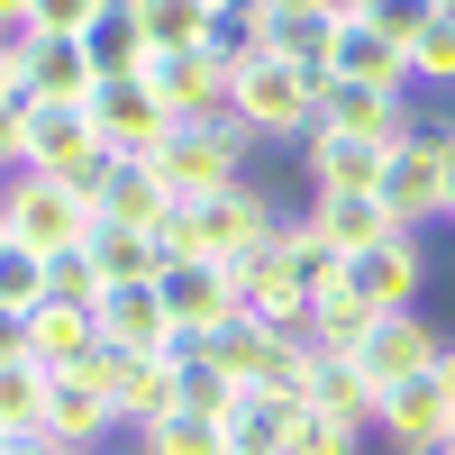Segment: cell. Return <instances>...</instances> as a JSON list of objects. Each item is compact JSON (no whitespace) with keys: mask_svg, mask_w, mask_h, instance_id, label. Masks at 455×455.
Returning a JSON list of instances; mask_svg holds the SVG:
<instances>
[{"mask_svg":"<svg viewBox=\"0 0 455 455\" xmlns=\"http://www.w3.org/2000/svg\"><path fill=\"white\" fill-rule=\"evenodd\" d=\"M264 237H283V210L264 201V182H228V192H210V201H173V219L156 228L164 264L173 255H210V264H228V274H237Z\"/></svg>","mask_w":455,"mask_h":455,"instance_id":"1","label":"cell"},{"mask_svg":"<svg viewBox=\"0 0 455 455\" xmlns=\"http://www.w3.org/2000/svg\"><path fill=\"white\" fill-rule=\"evenodd\" d=\"M319 92H328V73L291 64L283 46H264V55H246L228 73V119L246 137H310L319 128Z\"/></svg>","mask_w":455,"mask_h":455,"instance_id":"2","label":"cell"},{"mask_svg":"<svg viewBox=\"0 0 455 455\" xmlns=\"http://www.w3.org/2000/svg\"><path fill=\"white\" fill-rule=\"evenodd\" d=\"M92 201L73 192L64 173H10L0 182V237L28 246V255H73V246H92Z\"/></svg>","mask_w":455,"mask_h":455,"instance_id":"3","label":"cell"},{"mask_svg":"<svg viewBox=\"0 0 455 455\" xmlns=\"http://www.w3.org/2000/svg\"><path fill=\"white\" fill-rule=\"evenodd\" d=\"M246 146H255L246 128H173L146 164H156V182L173 201H210L228 182H246Z\"/></svg>","mask_w":455,"mask_h":455,"instance_id":"4","label":"cell"},{"mask_svg":"<svg viewBox=\"0 0 455 455\" xmlns=\"http://www.w3.org/2000/svg\"><path fill=\"white\" fill-rule=\"evenodd\" d=\"M137 83L173 109V128H237V119H228V64H219L210 46L146 55V73H137Z\"/></svg>","mask_w":455,"mask_h":455,"instance_id":"5","label":"cell"},{"mask_svg":"<svg viewBox=\"0 0 455 455\" xmlns=\"http://www.w3.org/2000/svg\"><path fill=\"white\" fill-rule=\"evenodd\" d=\"M92 383L119 401V428H156V419H173L182 410V373L164 364V355H128V347H92Z\"/></svg>","mask_w":455,"mask_h":455,"instance_id":"6","label":"cell"},{"mask_svg":"<svg viewBox=\"0 0 455 455\" xmlns=\"http://www.w3.org/2000/svg\"><path fill=\"white\" fill-rule=\"evenodd\" d=\"M437 355H446V337L419 310H383L364 328V347H355V373L373 392H401V383H419V373H437Z\"/></svg>","mask_w":455,"mask_h":455,"instance_id":"7","label":"cell"},{"mask_svg":"<svg viewBox=\"0 0 455 455\" xmlns=\"http://www.w3.org/2000/svg\"><path fill=\"white\" fill-rule=\"evenodd\" d=\"M347 283H355V300H364L373 319H383V310H419V283H428L419 228H392L383 246H364V255L347 264Z\"/></svg>","mask_w":455,"mask_h":455,"instance_id":"8","label":"cell"},{"mask_svg":"<svg viewBox=\"0 0 455 455\" xmlns=\"http://www.w3.org/2000/svg\"><path fill=\"white\" fill-rule=\"evenodd\" d=\"M83 109H92V128H100V146H109V156H137V164L173 137V109L146 92V83H100Z\"/></svg>","mask_w":455,"mask_h":455,"instance_id":"9","label":"cell"},{"mask_svg":"<svg viewBox=\"0 0 455 455\" xmlns=\"http://www.w3.org/2000/svg\"><path fill=\"white\" fill-rule=\"evenodd\" d=\"M383 210L401 219V228H428V219H455V201H446V164H437V137H410V146H392V164H383Z\"/></svg>","mask_w":455,"mask_h":455,"instance_id":"10","label":"cell"},{"mask_svg":"<svg viewBox=\"0 0 455 455\" xmlns=\"http://www.w3.org/2000/svg\"><path fill=\"white\" fill-rule=\"evenodd\" d=\"M373 428L392 437V455H437V446H446V428H455V392H446V373H419V383L383 392Z\"/></svg>","mask_w":455,"mask_h":455,"instance_id":"11","label":"cell"},{"mask_svg":"<svg viewBox=\"0 0 455 455\" xmlns=\"http://www.w3.org/2000/svg\"><path fill=\"white\" fill-rule=\"evenodd\" d=\"M100 156V128L83 100H28V156L19 173H83Z\"/></svg>","mask_w":455,"mask_h":455,"instance_id":"12","label":"cell"},{"mask_svg":"<svg viewBox=\"0 0 455 455\" xmlns=\"http://www.w3.org/2000/svg\"><path fill=\"white\" fill-rule=\"evenodd\" d=\"M156 283H164L173 328H192V337H210V328L237 319V274H228V264H210V255H173Z\"/></svg>","mask_w":455,"mask_h":455,"instance_id":"13","label":"cell"},{"mask_svg":"<svg viewBox=\"0 0 455 455\" xmlns=\"http://www.w3.org/2000/svg\"><path fill=\"white\" fill-rule=\"evenodd\" d=\"M109 428H119V401H109L92 373H55V383H46V437L64 455H100Z\"/></svg>","mask_w":455,"mask_h":455,"instance_id":"14","label":"cell"},{"mask_svg":"<svg viewBox=\"0 0 455 455\" xmlns=\"http://www.w3.org/2000/svg\"><path fill=\"white\" fill-rule=\"evenodd\" d=\"M92 319H100V347H128V355H156L164 337H173L164 283H109V291L92 300Z\"/></svg>","mask_w":455,"mask_h":455,"instance_id":"15","label":"cell"},{"mask_svg":"<svg viewBox=\"0 0 455 455\" xmlns=\"http://www.w3.org/2000/svg\"><path fill=\"white\" fill-rule=\"evenodd\" d=\"M319 128L373 137V146H410V137H419V128H410V109H401V92H364V83H328V92H319Z\"/></svg>","mask_w":455,"mask_h":455,"instance_id":"16","label":"cell"},{"mask_svg":"<svg viewBox=\"0 0 455 455\" xmlns=\"http://www.w3.org/2000/svg\"><path fill=\"white\" fill-rule=\"evenodd\" d=\"M19 83L28 100H92L100 73L83 55V36H19Z\"/></svg>","mask_w":455,"mask_h":455,"instance_id":"17","label":"cell"},{"mask_svg":"<svg viewBox=\"0 0 455 455\" xmlns=\"http://www.w3.org/2000/svg\"><path fill=\"white\" fill-rule=\"evenodd\" d=\"M328 83H364V92H401L410 83V46H392L373 19L328 36Z\"/></svg>","mask_w":455,"mask_h":455,"instance_id":"18","label":"cell"},{"mask_svg":"<svg viewBox=\"0 0 455 455\" xmlns=\"http://www.w3.org/2000/svg\"><path fill=\"white\" fill-rule=\"evenodd\" d=\"M300 219H310V228H319V237L347 255V264H355L364 246H383L392 228H401V219L383 210V192H310V210H300Z\"/></svg>","mask_w":455,"mask_h":455,"instance_id":"19","label":"cell"},{"mask_svg":"<svg viewBox=\"0 0 455 455\" xmlns=\"http://www.w3.org/2000/svg\"><path fill=\"white\" fill-rule=\"evenodd\" d=\"M300 146H310V192H373V182H383V164H392V146L337 137V128H310Z\"/></svg>","mask_w":455,"mask_h":455,"instance_id":"20","label":"cell"},{"mask_svg":"<svg viewBox=\"0 0 455 455\" xmlns=\"http://www.w3.org/2000/svg\"><path fill=\"white\" fill-rule=\"evenodd\" d=\"M92 347H100V319L92 310H64V300H36V310H28V355L46 373H83Z\"/></svg>","mask_w":455,"mask_h":455,"instance_id":"21","label":"cell"},{"mask_svg":"<svg viewBox=\"0 0 455 455\" xmlns=\"http://www.w3.org/2000/svg\"><path fill=\"white\" fill-rule=\"evenodd\" d=\"M291 419H300V401H283V392H237V410L219 419V446H228V455H291Z\"/></svg>","mask_w":455,"mask_h":455,"instance_id":"22","label":"cell"},{"mask_svg":"<svg viewBox=\"0 0 455 455\" xmlns=\"http://www.w3.org/2000/svg\"><path fill=\"white\" fill-rule=\"evenodd\" d=\"M83 55H92V73H100V83H137V73H146V55H156V46L137 36L128 0H109V10H100V19L83 28Z\"/></svg>","mask_w":455,"mask_h":455,"instance_id":"23","label":"cell"},{"mask_svg":"<svg viewBox=\"0 0 455 455\" xmlns=\"http://www.w3.org/2000/svg\"><path fill=\"white\" fill-rule=\"evenodd\" d=\"M364 328H373V310L355 300V283H347V274H337V283L310 300V319H300V337H310L319 355H355V347H364Z\"/></svg>","mask_w":455,"mask_h":455,"instance_id":"24","label":"cell"},{"mask_svg":"<svg viewBox=\"0 0 455 455\" xmlns=\"http://www.w3.org/2000/svg\"><path fill=\"white\" fill-rule=\"evenodd\" d=\"M83 255L100 264V291H109V283H156V274H164V246L146 237V228H109V219L92 228Z\"/></svg>","mask_w":455,"mask_h":455,"instance_id":"25","label":"cell"},{"mask_svg":"<svg viewBox=\"0 0 455 455\" xmlns=\"http://www.w3.org/2000/svg\"><path fill=\"white\" fill-rule=\"evenodd\" d=\"M310 410H328V419H347V428H373L383 392L355 373V355H319V373H310Z\"/></svg>","mask_w":455,"mask_h":455,"instance_id":"26","label":"cell"},{"mask_svg":"<svg viewBox=\"0 0 455 455\" xmlns=\"http://www.w3.org/2000/svg\"><path fill=\"white\" fill-rule=\"evenodd\" d=\"M137 36L156 55H182V46H210V0H128Z\"/></svg>","mask_w":455,"mask_h":455,"instance_id":"27","label":"cell"},{"mask_svg":"<svg viewBox=\"0 0 455 455\" xmlns=\"http://www.w3.org/2000/svg\"><path fill=\"white\" fill-rule=\"evenodd\" d=\"M46 383H55V373L36 355L0 364V437H46Z\"/></svg>","mask_w":455,"mask_h":455,"instance_id":"28","label":"cell"},{"mask_svg":"<svg viewBox=\"0 0 455 455\" xmlns=\"http://www.w3.org/2000/svg\"><path fill=\"white\" fill-rule=\"evenodd\" d=\"M137 455H228V446H219V419H192V410H173V419L137 428Z\"/></svg>","mask_w":455,"mask_h":455,"instance_id":"29","label":"cell"},{"mask_svg":"<svg viewBox=\"0 0 455 455\" xmlns=\"http://www.w3.org/2000/svg\"><path fill=\"white\" fill-rule=\"evenodd\" d=\"M36 300H46V255L0 246V319H28Z\"/></svg>","mask_w":455,"mask_h":455,"instance_id":"30","label":"cell"},{"mask_svg":"<svg viewBox=\"0 0 455 455\" xmlns=\"http://www.w3.org/2000/svg\"><path fill=\"white\" fill-rule=\"evenodd\" d=\"M46 300H64V310H92L100 300V264L73 246V255H46Z\"/></svg>","mask_w":455,"mask_h":455,"instance_id":"31","label":"cell"},{"mask_svg":"<svg viewBox=\"0 0 455 455\" xmlns=\"http://www.w3.org/2000/svg\"><path fill=\"white\" fill-rule=\"evenodd\" d=\"M410 83L455 92V19H428V28H419V46H410Z\"/></svg>","mask_w":455,"mask_h":455,"instance_id":"32","label":"cell"},{"mask_svg":"<svg viewBox=\"0 0 455 455\" xmlns=\"http://www.w3.org/2000/svg\"><path fill=\"white\" fill-rule=\"evenodd\" d=\"M355 446H364V428H347V419H328V410L300 401V419H291V455H355Z\"/></svg>","mask_w":455,"mask_h":455,"instance_id":"33","label":"cell"},{"mask_svg":"<svg viewBox=\"0 0 455 455\" xmlns=\"http://www.w3.org/2000/svg\"><path fill=\"white\" fill-rule=\"evenodd\" d=\"M109 0H28V36H83Z\"/></svg>","mask_w":455,"mask_h":455,"instance_id":"34","label":"cell"},{"mask_svg":"<svg viewBox=\"0 0 455 455\" xmlns=\"http://www.w3.org/2000/svg\"><path fill=\"white\" fill-rule=\"evenodd\" d=\"M373 28H383L392 36V46H419V28L437 19V0H373V10H364Z\"/></svg>","mask_w":455,"mask_h":455,"instance_id":"35","label":"cell"},{"mask_svg":"<svg viewBox=\"0 0 455 455\" xmlns=\"http://www.w3.org/2000/svg\"><path fill=\"white\" fill-rule=\"evenodd\" d=\"M19 156H28V100L0 109V173H19Z\"/></svg>","mask_w":455,"mask_h":455,"instance_id":"36","label":"cell"},{"mask_svg":"<svg viewBox=\"0 0 455 455\" xmlns=\"http://www.w3.org/2000/svg\"><path fill=\"white\" fill-rule=\"evenodd\" d=\"M19 36H28V28H19ZM19 36H0V109L28 100V83H19Z\"/></svg>","mask_w":455,"mask_h":455,"instance_id":"37","label":"cell"},{"mask_svg":"<svg viewBox=\"0 0 455 455\" xmlns=\"http://www.w3.org/2000/svg\"><path fill=\"white\" fill-rule=\"evenodd\" d=\"M28 355V319H0V364H19Z\"/></svg>","mask_w":455,"mask_h":455,"instance_id":"38","label":"cell"},{"mask_svg":"<svg viewBox=\"0 0 455 455\" xmlns=\"http://www.w3.org/2000/svg\"><path fill=\"white\" fill-rule=\"evenodd\" d=\"M264 19H328L319 0H264Z\"/></svg>","mask_w":455,"mask_h":455,"instance_id":"39","label":"cell"},{"mask_svg":"<svg viewBox=\"0 0 455 455\" xmlns=\"http://www.w3.org/2000/svg\"><path fill=\"white\" fill-rule=\"evenodd\" d=\"M437 137V164H446V201H455V128H428Z\"/></svg>","mask_w":455,"mask_h":455,"instance_id":"40","label":"cell"},{"mask_svg":"<svg viewBox=\"0 0 455 455\" xmlns=\"http://www.w3.org/2000/svg\"><path fill=\"white\" fill-rule=\"evenodd\" d=\"M319 10H328V19H337V28H355V19H364V10H373V0H319Z\"/></svg>","mask_w":455,"mask_h":455,"instance_id":"41","label":"cell"},{"mask_svg":"<svg viewBox=\"0 0 455 455\" xmlns=\"http://www.w3.org/2000/svg\"><path fill=\"white\" fill-rule=\"evenodd\" d=\"M28 28V0H0V36H19Z\"/></svg>","mask_w":455,"mask_h":455,"instance_id":"42","label":"cell"},{"mask_svg":"<svg viewBox=\"0 0 455 455\" xmlns=\"http://www.w3.org/2000/svg\"><path fill=\"white\" fill-rule=\"evenodd\" d=\"M10 455H64L55 437H10Z\"/></svg>","mask_w":455,"mask_h":455,"instance_id":"43","label":"cell"},{"mask_svg":"<svg viewBox=\"0 0 455 455\" xmlns=\"http://www.w3.org/2000/svg\"><path fill=\"white\" fill-rule=\"evenodd\" d=\"M437 373H446V392H455V337H446V355H437Z\"/></svg>","mask_w":455,"mask_h":455,"instance_id":"44","label":"cell"},{"mask_svg":"<svg viewBox=\"0 0 455 455\" xmlns=\"http://www.w3.org/2000/svg\"><path fill=\"white\" fill-rule=\"evenodd\" d=\"M437 455H455V428H446V446H437Z\"/></svg>","mask_w":455,"mask_h":455,"instance_id":"45","label":"cell"},{"mask_svg":"<svg viewBox=\"0 0 455 455\" xmlns=\"http://www.w3.org/2000/svg\"><path fill=\"white\" fill-rule=\"evenodd\" d=\"M210 10H237V0H210Z\"/></svg>","mask_w":455,"mask_h":455,"instance_id":"46","label":"cell"},{"mask_svg":"<svg viewBox=\"0 0 455 455\" xmlns=\"http://www.w3.org/2000/svg\"><path fill=\"white\" fill-rule=\"evenodd\" d=\"M0 455H10V437H0Z\"/></svg>","mask_w":455,"mask_h":455,"instance_id":"47","label":"cell"},{"mask_svg":"<svg viewBox=\"0 0 455 455\" xmlns=\"http://www.w3.org/2000/svg\"><path fill=\"white\" fill-rule=\"evenodd\" d=\"M0 246H10V237H0Z\"/></svg>","mask_w":455,"mask_h":455,"instance_id":"48","label":"cell"}]
</instances>
